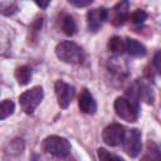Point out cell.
Returning a JSON list of instances; mask_svg holds the SVG:
<instances>
[{
	"instance_id": "14",
	"label": "cell",
	"mask_w": 161,
	"mask_h": 161,
	"mask_svg": "<svg viewBox=\"0 0 161 161\" xmlns=\"http://www.w3.org/2000/svg\"><path fill=\"white\" fill-rule=\"evenodd\" d=\"M31 74H33L31 68L28 65L18 67L15 70V78L20 86H26L31 79Z\"/></svg>"
},
{
	"instance_id": "18",
	"label": "cell",
	"mask_w": 161,
	"mask_h": 161,
	"mask_svg": "<svg viewBox=\"0 0 161 161\" xmlns=\"http://www.w3.org/2000/svg\"><path fill=\"white\" fill-rule=\"evenodd\" d=\"M18 10V5L16 3H0V13L4 14V15H13L14 13H16Z\"/></svg>"
},
{
	"instance_id": "9",
	"label": "cell",
	"mask_w": 161,
	"mask_h": 161,
	"mask_svg": "<svg viewBox=\"0 0 161 161\" xmlns=\"http://www.w3.org/2000/svg\"><path fill=\"white\" fill-rule=\"evenodd\" d=\"M128 6H130L128 1H121V3L114 5V8L112 9V19H111L113 25L119 26L130 18Z\"/></svg>"
},
{
	"instance_id": "6",
	"label": "cell",
	"mask_w": 161,
	"mask_h": 161,
	"mask_svg": "<svg viewBox=\"0 0 161 161\" xmlns=\"http://www.w3.org/2000/svg\"><path fill=\"white\" fill-rule=\"evenodd\" d=\"M125 135H126V131L123 126H121L119 123H111L103 130L102 138L106 145L113 147V146L122 145Z\"/></svg>"
},
{
	"instance_id": "5",
	"label": "cell",
	"mask_w": 161,
	"mask_h": 161,
	"mask_svg": "<svg viewBox=\"0 0 161 161\" xmlns=\"http://www.w3.org/2000/svg\"><path fill=\"white\" fill-rule=\"evenodd\" d=\"M141 138H142L141 131L137 128H132L128 132H126L122 146H123V151L130 157H137L141 153V151H142Z\"/></svg>"
},
{
	"instance_id": "19",
	"label": "cell",
	"mask_w": 161,
	"mask_h": 161,
	"mask_svg": "<svg viewBox=\"0 0 161 161\" xmlns=\"http://www.w3.org/2000/svg\"><path fill=\"white\" fill-rule=\"evenodd\" d=\"M146 19H147V14H146V11H143V10H141V9L133 11L132 15H131V20H132V23L136 24V25L142 24Z\"/></svg>"
},
{
	"instance_id": "12",
	"label": "cell",
	"mask_w": 161,
	"mask_h": 161,
	"mask_svg": "<svg viewBox=\"0 0 161 161\" xmlns=\"http://www.w3.org/2000/svg\"><path fill=\"white\" fill-rule=\"evenodd\" d=\"M59 25H60L62 31L65 35H73L75 33V30H77V25H75V21L73 19V16L69 15V14H65V13H63L60 15Z\"/></svg>"
},
{
	"instance_id": "1",
	"label": "cell",
	"mask_w": 161,
	"mask_h": 161,
	"mask_svg": "<svg viewBox=\"0 0 161 161\" xmlns=\"http://www.w3.org/2000/svg\"><path fill=\"white\" fill-rule=\"evenodd\" d=\"M55 55L59 60L68 64H82L84 60V52L80 45L70 40H64L57 44Z\"/></svg>"
},
{
	"instance_id": "3",
	"label": "cell",
	"mask_w": 161,
	"mask_h": 161,
	"mask_svg": "<svg viewBox=\"0 0 161 161\" xmlns=\"http://www.w3.org/2000/svg\"><path fill=\"white\" fill-rule=\"evenodd\" d=\"M43 150L55 157L64 158L70 153V143L67 138L60 136H48L42 143Z\"/></svg>"
},
{
	"instance_id": "15",
	"label": "cell",
	"mask_w": 161,
	"mask_h": 161,
	"mask_svg": "<svg viewBox=\"0 0 161 161\" xmlns=\"http://www.w3.org/2000/svg\"><path fill=\"white\" fill-rule=\"evenodd\" d=\"M108 49L113 53V54H122L126 52V44H125V40L121 38V36H112L109 40H108Z\"/></svg>"
},
{
	"instance_id": "10",
	"label": "cell",
	"mask_w": 161,
	"mask_h": 161,
	"mask_svg": "<svg viewBox=\"0 0 161 161\" xmlns=\"http://www.w3.org/2000/svg\"><path fill=\"white\" fill-rule=\"evenodd\" d=\"M78 107L80 112L87 113V114H93L97 111V103L93 96L88 92V89H83L80 92V96L78 98Z\"/></svg>"
},
{
	"instance_id": "21",
	"label": "cell",
	"mask_w": 161,
	"mask_h": 161,
	"mask_svg": "<svg viewBox=\"0 0 161 161\" xmlns=\"http://www.w3.org/2000/svg\"><path fill=\"white\" fill-rule=\"evenodd\" d=\"M153 64H155V67H156V70L160 72V52H156V53H155Z\"/></svg>"
},
{
	"instance_id": "7",
	"label": "cell",
	"mask_w": 161,
	"mask_h": 161,
	"mask_svg": "<svg viewBox=\"0 0 161 161\" xmlns=\"http://www.w3.org/2000/svg\"><path fill=\"white\" fill-rule=\"evenodd\" d=\"M54 89H55L58 104L62 108H68V106L70 104V102L73 101V98L75 96L74 87L65 83L64 80H57L55 86H54Z\"/></svg>"
},
{
	"instance_id": "22",
	"label": "cell",
	"mask_w": 161,
	"mask_h": 161,
	"mask_svg": "<svg viewBox=\"0 0 161 161\" xmlns=\"http://www.w3.org/2000/svg\"><path fill=\"white\" fill-rule=\"evenodd\" d=\"M36 5H38L39 8H43V9H45V8L49 5V1H47V3H39V1H38V3H36Z\"/></svg>"
},
{
	"instance_id": "8",
	"label": "cell",
	"mask_w": 161,
	"mask_h": 161,
	"mask_svg": "<svg viewBox=\"0 0 161 161\" xmlns=\"http://www.w3.org/2000/svg\"><path fill=\"white\" fill-rule=\"evenodd\" d=\"M108 18V10L106 8L92 9L87 13V25L89 31H97Z\"/></svg>"
},
{
	"instance_id": "2",
	"label": "cell",
	"mask_w": 161,
	"mask_h": 161,
	"mask_svg": "<svg viewBox=\"0 0 161 161\" xmlns=\"http://www.w3.org/2000/svg\"><path fill=\"white\" fill-rule=\"evenodd\" d=\"M140 102L125 96V97H118L114 101V112L116 114L122 118L126 122H136L138 118L140 113Z\"/></svg>"
},
{
	"instance_id": "11",
	"label": "cell",
	"mask_w": 161,
	"mask_h": 161,
	"mask_svg": "<svg viewBox=\"0 0 161 161\" xmlns=\"http://www.w3.org/2000/svg\"><path fill=\"white\" fill-rule=\"evenodd\" d=\"M125 44H126V52L131 55V57H143L146 54V48L143 44H141L138 40L136 39H126L125 40Z\"/></svg>"
},
{
	"instance_id": "13",
	"label": "cell",
	"mask_w": 161,
	"mask_h": 161,
	"mask_svg": "<svg viewBox=\"0 0 161 161\" xmlns=\"http://www.w3.org/2000/svg\"><path fill=\"white\" fill-rule=\"evenodd\" d=\"M141 161H161V153L158 146L153 141H148L146 145V151L141 157Z\"/></svg>"
},
{
	"instance_id": "20",
	"label": "cell",
	"mask_w": 161,
	"mask_h": 161,
	"mask_svg": "<svg viewBox=\"0 0 161 161\" xmlns=\"http://www.w3.org/2000/svg\"><path fill=\"white\" fill-rule=\"evenodd\" d=\"M69 4L77 6V8H84L92 4V0H86V1H78V0H69Z\"/></svg>"
},
{
	"instance_id": "4",
	"label": "cell",
	"mask_w": 161,
	"mask_h": 161,
	"mask_svg": "<svg viewBox=\"0 0 161 161\" xmlns=\"http://www.w3.org/2000/svg\"><path fill=\"white\" fill-rule=\"evenodd\" d=\"M43 97H44V91L39 86L25 91L24 93L19 96V103H20L21 109L28 114L33 113L36 109V107L40 104V102L43 101Z\"/></svg>"
},
{
	"instance_id": "16",
	"label": "cell",
	"mask_w": 161,
	"mask_h": 161,
	"mask_svg": "<svg viewBox=\"0 0 161 161\" xmlns=\"http://www.w3.org/2000/svg\"><path fill=\"white\" fill-rule=\"evenodd\" d=\"M15 109V104L11 99H5L0 103V121L9 117L10 114H13Z\"/></svg>"
},
{
	"instance_id": "17",
	"label": "cell",
	"mask_w": 161,
	"mask_h": 161,
	"mask_svg": "<svg viewBox=\"0 0 161 161\" xmlns=\"http://www.w3.org/2000/svg\"><path fill=\"white\" fill-rule=\"evenodd\" d=\"M97 155H98V158L99 161H125L122 160L121 157L111 153L109 151H107L106 148H98L97 150Z\"/></svg>"
}]
</instances>
